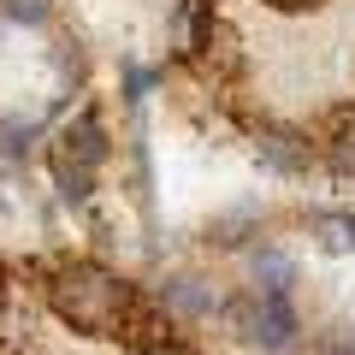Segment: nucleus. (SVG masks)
<instances>
[{"mask_svg": "<svg viewBox=\"0 0 355 355\" xmlns=\"http://www.w3.org/2000/svg\"><path fill=\"white\" fill-rule=\"evenodd\" d=\"M254 225V207H237V214H225V219H214V231H207V243H219V249H237L243 243V231Z\"/></svg>", "mask_w": 355, "mask_h": 355, "instance_id": "10", "label": "nucleus"}, {"mask_svg": "<svg viewBox=\"0 0 355 355\" xmlns=\"http://www.w3.org/2000/svg\"><path fill=\"white\" fill-rule=\"evenodd\" d=\"M148 83H154V71H142V65H130V71H125V101H130V107H142V95H148Z\"/></svg>", "mask_w": 355, "mask_h": 355, "instance_id": "12", "label": "nucleus"}, {"mask_svg": "<svg viewBox=\"0 0 355 355\" xmlns=\"http://www.w3.org/2000/svg\"><path fill=\"white\" fill-rule=\"evenodd\" d=\"M296 331H302V320H296L291 296H254V331H249V343L261 355H291L296 349Z\"/></svg>", "mask_w": 355, "mask_h": 355, "instance_id": "3", "label": "nucleus"}, {"mask_svg": "<svg viewBox=\"0 0 355 355\" xmlns=\"http://www.w3.org/2000/svg\"><path fill=\"white\" fill-rule=\"evenodd\" d=\"M107 125H101V113L95 107H83V113L71 119V125L53 137V154H48V166H53V184H60V202H71V207H83L89 196H95V172L107 166Z\"/></svg>", "mask_w": 355, "mask_h": 355, "instance_id": "2", "label": "nucleus"}, {"mask_svg": "<svg viewBox=\"0 0 355 355\" xmlns=\"http://www.w3.org/2000/svg\"><path fill=\"white\" fill-rule=\"evenodd\" d=\"M160 308L172 320H214L219 314V296H214V284H202V279H166L160 284Z\"/></svg>", "mask_w": 355, "mask_h": 355, "instance_id": "5", "label": "nucleus"}, {"mask_svg": "<svg viewBox=\"0 0 355 355\" xmlns=\"http://www.w3.org/2000/svg\"><path fill=\"white\" fill-rule=\"evenodd\" d=\"M343 349H349V355H355V331H349V338H343Z\"/></svg>", "mask_w": 355, "mask_h": 355, "instance_id": "14", "label": "nucleus"}, {"mask_svg": "<svg viewBox=\"0 0 355 355\" xmlns=\"http://www.w3.org/2000/svg\"><path fill=\"white\" fill-rule=\"evenodd\" d=\"M249 279H254V296H291L296 291V261L284 249H272V243H261L249 254Z\"/></svg>", "mask_w": 355, "mask_h": 355, "instance_id": "6", "label": "nucleus"}, {"mask_svg": "<svg viewBox=\"0 0 355 355\" xmlns=\"http://www.w3.org/2000/svg\"><path fill=\"white\" fill-rule=\"evenodd\" d=\"M0 12L12 18V24L36 30V24H48V18H53V0H0Z\"/></svg>", "mask_w": 355, "mask_h": 355, "instance_id": "11", "label": "nucleus"}, {"mask_svg": "<svg viewBox=\"0 0 355 355\" xmlns=\"http://www.w3.org/2000/svg\"><path fill=\"white\" fill-rule=\"evenodd\" d=\"M36 119H0V148H6V154H12V160H18V154H30V142H36Z\"/></svg>", "mask_w": 355, "mask_h": 355, "instance_id": "9", "label": "nucleus"}, {"mask_svg": "<svg viewBox=\"0 0 355 355\" xmlns=\"http://www.w3.org/2000/svg\"><path fill=\"white\" fill-rule=\"evenodd\" d=\"M266 6H314V0H266Z\"/></svg>", "mask_w": 355, "mask_h": 355, "instance_id": "13", "label": "nucleus"}, {"mask_svg": "<svg viewBox=\"0 0 355 355\" xmlns=\"http://www.w3.org/2000/svg\"><path fill=\"white\" fill-rule=\"evenodd\" d=\"M254 154H261L266 172H279V178H302L308 160H314L308 137H302V130H284V125H266L261 137H254Z\"/></svg>", "mask_w": 355, "mask_h": 355, "instance_id": "4", "label": "nucleus"}, {"mask_svg": "<svg viewBox=\"0 0 355 355\" xmlns=\"http://www.w3.org/2000/svg\"><path fill=\"white\" fill-rule=\"evenodd\" d=\"M0 314H6V284H0Z\"/></svg>", "mask_w": 355, "mask_h": 355, "instance_id": "15", "label": "nucleus"}, {"mask_svg": "<svg viewBox=\"0 0 355 355\" xmlns=\"http://www.w3.org/2000/svg\"><path fill=\"white\" fill-rule=\"evenodd\" d=\"M48 302L83 338H125L130 314L142 308V291L119 272H107L101 261H60L48 272Z\"/></svg>", "mask_w": 355, "mask_h": 355, "instance_id": "1", "label": "nucleus"}, {"mask_svg": "<svg viewBox=\"0 0 355 355\" xmlns=\"http://www.w3.org/2000/svg\"><path fill=\"white\" fill-rule=\"evenodd\" d=\"M314 237H320V249L349 254L355 249V214H314Z\"/></svg>", "mask_w": 355, "mask_h": 355, "instance_id": "8", "label": "nucleus"}, {"mask_svg": "<svg viewBox=\"0 0 355 355\" xmlns=\"http://www.w3.org/2000/svg\"><path fill=\"white\" fill-rule=\"evenodd\" d=\"M326 166L338 178H355V113H338V125L326 137Z\"/></svg>", "mask_w": 355, "mask_h": 355, "instance_id": "7", "label": "nucleus"}]
</instances>
